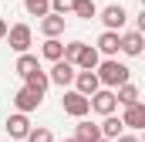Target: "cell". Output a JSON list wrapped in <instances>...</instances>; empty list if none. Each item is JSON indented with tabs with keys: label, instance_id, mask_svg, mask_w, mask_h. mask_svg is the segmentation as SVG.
Here are the masks:
<instances>
[{
	"label": "cell",
	"instance_id": "obj_1",
	"mask_svg": "<svg viewBox=\"0 0 145 142\" xmlns=\"http://www.w3.org/2000/svg\"><path fill=\"white\" fill-rule=\"evenodd\" d=\"M95 74H98V85L101 88H121L128 78H132V71L125 68L118 58H105V61H98V68H95Z\"/></svg>",
	"mask_w": 145,
	"mask_h": 142
},
{
	"label": "cell",
	"instance_id": "obj_2",
	"mask_svg": "<svg viewBox=\"0 0 145 142\" xmlns=\"http://www.w3.org/2000/svg\"><path fill=\"white\" fill-rule=\"evenodd\" d=\"M17 54H31V44H34V31H31V24H14V27H7V37H3Z\"/></svg>",
	"mask_w": 145,
	"mask_h": 142
},
{
	"label": "cell",
	"instance_id": "obj_3",
	"mask_svg": "<svg viewBox=\"0 0 145 142\" xmlns=\"http://www.w3.org/2000/svg\"><path fill=\"white\" fill-rule=\"evenodd\" d=\"M61 108H64V115H71V118H88V112H91L88 98H84V95H78L74 88H68V91H64Z\"/></svg>",
	"mask_w": 145,
	"mask_h": 142
},
{
	"label": "cell",
	"instance_id": "obj_4",
	"mask_svg": "<svg viewBox=\"0 0 145 142\" xmlns=\"http://www.w3.org/2000/svg\"><path fill=\"white\" fill-rule=\"evenodd\" d=\"M101 24H105V31L121 34V27L128 24V10H125L121 3H108V7L101 10Z\"/></svg>",
	"mask_w": 145,
	"mask_h": 142
},
{
	"label": "cell",
	"instance_id": "obj_5",
	"mask_svg": "<svg viewBox=\"0 0 145 142\" xmlns=\"http://www.w3.org/2000/svg\"><path fill=\"white\" fill-rule=\"evenodd\" d=\"M88 105H91V112H98V115L105 118V115H115L118 102H115V91H111V88H98V91L88 98Z\"/></svg>",
	"mask_w": 145,
	"mask_h": 142
},
{
	"label": "cell",
	"instance_id": "obj_6",
	"mask_svg": "<svg viewBox=\"0 0 145 142\" xmlns=\"http://www.w3.org/2000/svg\"><path fill=\"white\" fill-rule=\"evenodd\" d=\"M74 74H78V68H74V64H68V61H54V64H51V71H47V81H51V85L68 88V85L74 81Z\"/></svg>",
	"mask_w": 145,
	"mask_h": 142
},
{
	"label": "cell",
	"instance_id": "obj_7",
	"mask_svg": "<svg viewBox=\"0 0 145 142\" xmlns=\"http://www.w3.org/2000/svg\"><path fill=\"white\" fill-rule=\"evenodd\" d=\"M40 95L37 91H31V88H17V95H14V108L20 112V115H31V112H37L40 108Z\"/></svg>",
	"mask_w": 145,
	"mask_h": 142
},
{
	"label": "cell",
	"instance_id": "obj_8",
	"mask_svg": "<svg viewBox=\"0 0 145 142\" xmlns=\"http://www.w3.org/2000/svg\"><path fill=\"white\" fill-rule=\"evenodd\" d=\"M118 51L128 54V58H138V54L145 51V37L138 34V31H125V34L118 37Z\"/></svg>",
	"mask_w": 145,
	"mask_h": 142
},
{
	"label": "cell",
	"instance_id": "obj_9",
	"mask_svg": "<svg viewBox=\"0 0 145 142\" xmlns=\"http://www.w3.org/2000/svg\"><path fill=\"white\" fill-rule=\"evenodd\" d=\"M3 129H7V135H10V139H27V132H31V118H27V115H20V112H14V115H7Z\"/></svg>",
	"mask_w": 145,
	"mask_h": 142
},
{
	"label": "cell",
	"instance_id": "obj_10",
	"mask_svg": "<svg viewBox=\"0 0 145 142\" xmlns=\"http://www.w3.org/2000/svg\"><path fill=\"white\" fill-rule=\"evenodd\" d=\"M71 85H74V91H78V95H84V98H91V95H95V91L101 88V85H98V74H95V71H78Z\"/></svg>",
	"mask_w": 145,
	"mask_h": 142
},
{
	"label": "cell",
	"instance_id": "obj_11",
	"mask_svg": "<svg viewBox=\"0 0 145 142\" xmlns=\"http://www.w3.org/2000/svg\"><path fill=\"white\" fill-rule=\"evenodd\" d=\"M121 125H125V129H132V132L145 129V105H142V102L125 108V115H121Z\"/></svg>",
	"mask_w": 145,
	"mask_h": 142
},
{
	"label": "cell",
	"instance_id": "obj_12",
	"mask_svg": "<svg viewBox=\"0 0 145 142\" xmlns=\"http://www.w3.org/2000/svg\"><path fill=\"white\" fill-rule=\"evenodd\" d=\"M115 102H118L121 108H128V105H138V102H142V91H138V85L125 81L121 88H115Z\"/></svg>",
	"mask_w": 145,
	"mask_h": 142
},
{
	"label": "cell",
	"instance_id": "obj_13",
	"mask_svg": "<svg viewBox=\"0 0 145 142\" xmlns=\"http://www.w3.org/2000/svg\"><path fill=\"white\" fill-rule=\"evenodd\" d=\"M118 37L121 34H115V31H101V37H98V44H91L98 54H105V58H115L118 54Z\"/></svg>",
	"mask_w": 145,
	"mask_h": 142
},
{
	"label": "cell",
	"instance_id": "obj_14",
	"mask_svg": "<svg viewBox=\"0 0 145 142\" xmlns=\"http://www.w3.org/2000/svg\"><path fill=\"white\" fill-rule=\"evenodd\" d=\"M98 61H101V54H98L91 44H84V47H81V54H78V61H74V68H81V71H95V68H98Z\"/></svg>",
	"mask_w": 145,
	"mask_h": 142
},
{
	"label": "cell",
	"instance_id": "obj_15",
	"mask_svg": "<svg viewBox=\"0 0 145 142\" xmlns=\"http://www.w3.org/2000/svg\"><path fill=\"white\" fill-rule=\"evenodd\" d=\"M40 34L47 37H61L64 34V17H54V14H47V17H40Z\"/></svg>",
	"mask_w": 145,
	"mask_h": 142
},
{
	"label": "cell",
	"instance_id": "obj_16",
	"mask_svg": "<svg viewBox=\"0 0 145 142\" xmlns=\"http://www.w3.org/2000/svg\"><path fill=\"white\" fill-rule=\"evenodd\" d=\"M74 139H78V142H98V139H101V132H98V125H95V122H88V118H78Z\"/></svg>",
	"mask_w": 145,
	"mask_h": 142
},
{
	"label": "cell",
	"instance_id": "obj_17",
	"mask_svg": "<svg viewBox=\"0 0 145 142\" xmlns=\"http://www.w3.org/2000/svg\"><path fill=\"white\" fill-rule=\"evenodd\" d=\"M121 118H115V115H105L101 118V125H98V132H101V139H108V142H115L118 135H121Z\"/></svg>",
	"mask_w": 145,
	"mask_h": 142
},
{
	"label": "cell",
	"instance_id": "obj_18",
	"mask_svg": "<svg viewBox=\"0 0 145 142\" xmlns=\"http://www.w3.org/2000/svg\"><path fill=\"white\" fill-rule=\"evenodd\" d=\"M24 88H31V91H37V95L44 98V91L51 88V81H47V71H34V74H27V78H24Z\"/></svg>",
	"mask_w": 145,
	"mask_h": 142
},
{
	"label": "cell",
	"instance_id": "obj_19",
	"mask_svg": "<svg viewBox=\"0 0 145 142\" xmlns=\"http://www.w3.org/2000/svg\"><path fill=\"white\" fill-rule=\"evenodd\" d=\"M14 71H17L20 78H27V74L40 71V61H37L34 54H20V58H17V64H14Z\"/></svg>",
	"mask_w": 145,
	"mask_h": 142
},
{
	"label": "cell",
	"instance_id": "obj_20",
	"mask_svg": "<svg viewBox=\"0 0 145 142\" xmlns=\"http://www.w3.org/2000/svg\"><path fill=\"white\" fill-rule=\"evenodd\" d=\"M40 54L54 64V61H61L64 58V41H57V37H51V41H44V47H40Z\"/></svg>",
	"mask_w": 145,
	"mask_h": 142
},
{
	"label": "cell",
	"instance_id": "obj_21",
	"mask_svg": "<svg viewBox=\"0 0 145 142\" xmlns=\"http://www.w3.org/2000/svg\"><path fill=\"white\" fill-rule=\"evenodd\" d=\"M74 17H81V20H95L98 17V3L95 0H74Z\"/></svg>",
	"mask_w": 145,
	"mask_h": 142
},
{
	"label": "cell",
	"instance_id": "obj_22",
	"mask_svg": "<svg viewBox=\"0 0 145 142\" xmlns=\"http://www.w3.org/2000/svg\"><path fill=\"white\" fill-rule=\"evenodd\" d=\"M24 10L31 17H47L51 14V0H24Z\"/></svg>",
	"mask_w": 145,
	"mask_h": 142
},
{
	"label": "cell",
	"instance_id": "obj_23",
	"mask_svg": "<svg viewBox=\"0 0 145 142\" xmlns=\"http://www.w3.org/2000/svg\"><path fill=\"white\" fill-rule=\"evenodd\" d=\"M81 47H84V41H71V44H64V58H61V61L74 64V61H78V54H81Z\"/></svg>",
	"mask_w": 145,
	"mask_h": 142
},
{
	"label": "cell",
	"instance_id": "obj_24",
	"mask_svg": "<svg viewBox=\"0 0 145 142\" xmlns=\"http://www.w3.org/2000/svg\"><path fill=\"white\" fill-rule=\"evenodd\" d=\"M24 142H54V135H51V129H44V125H40V129H31Z\"/></svg>",
	"mask_w": 145,
	"mask_h": 142
},
{
	"label": "cell",
	"instance_id": "obj_25",
	"mask_svg": "<svg viewBox=\"0 0 145 142\" xmlns=\"http://www.w3.org/2000/svg\"><path fill=\"white\" fill-rule=\"evenodd\" d=\"M74 10V0H51V14L54 17H64V14H71Z\"/></svg>",
	"mask_w": 145,
	"mask_h": 142
},
{
	"label": "cell",
	"instance_id": "obj_26",
	"mask_svg": "<svg viewBox=\"0 0 145 142\" xmlns=\"http://www.w3.org/2000/svg\"><path fill=\"white\" fill-rule=\"evenodd\" d=\"M115 142H142V139H138V135H125V132H121V135H118Z\"/></svg>",
	"mask_w": 145,
	"mask_h": 142
},
{
	"label": "cell",
	"instance_id": "obj_27",
	"mask_svg": "<svg viewBox=\"0 0 145 142\" xmlns=\"http://www.w3.org/2000/svg\"><path fill=\"white\" fill-rule=\"evenodd\" d=\"M3 37H7V20L0 17V41H3Z\"/></svg>",
	"mask_w": 145,
	"mask_h": 142
},
{
	"label": "cell",
	"instance_id": "obj_28",
	"mask_svg": "<svg viewBox=\"0 0 145 142\" xmlns=\"http://www.w3.org/2000/svg\"><path fill=\"white\" fill-rule=\"evenodd\" d=\"M61 142H78V139H61Z\"/></svg>",
	"mask_w": 145,
	"mask_h": 142
},
{
	"label": "cell",
	"instance_id": "obj_29",
	"mask_svg": "<svg viewBox=\"0 0 145 142\" xmlns=\"http://www.w3.org/2000/svg\"><path fill=\"white\" fill-rule=\"evenodd\" d=\"M98 142H108V139H98Z\"/></svg>",
	"mask_w": 145,
	"mask_h": 142
}]
</instances>
